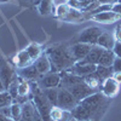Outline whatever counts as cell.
<instances>
[{
	"label": "cell",
	"mask_w": 121,
	"mask_h": 121,
	"mask_svg": "<svg viewBox=\"0 0 121 121\" xmlns=\"http://www.w3.org/2000/svg\"><path fill=\"white\" fill-rule=\"evenodd\" d=\"M114 72H113V68L112 67H103V65H97V69H96V72L93 73V75L99 80L100 82H103L105 79L110 78V76H113Z\"/></svg>",
	"instance_id": "cell-20"
},
{
	"label": "cell",
	"mask_w": 121,
	"mask_h": 121,
	"mask_svg": "<svg viewBox=\"0 0 121 121\" xmlns=\"http://www.w3.org/2000/svg\"><path fill=\"white\" fill-rule=\"evenodd\" d=\"M78 104V100L75 97L70 93V91L67 88H58V100H57V105L63 108L65 110H70Z\"/></svg>",
	"instance_id": "cell-5"
},
{
	"label": "cell",
	"mask_w": 121,
	"mask_h": 121,
	"mask_svg": "<svg viewBox=\"0 0 121 121\" xmlns=\"http://www.w3.org/2000/svg\"><path fill=\"white\" fill-rule=\"evenodd\" d=\"M110 98L103 96L102 92H96L86 97L72 109V115L75 121H97L104 114Z\"/></svg>",
	"instance_id": "cell-1"
},
{
	"label": "cell",
	"mask_w": 121,
	"mask_h": 121,
	"mask_svg": "<svg viewBox=\"0 0 121 121\" xmlns=\"http://www.w3.org/2000/svg\"><path fill=\"white\" fill-rule=\"evenodd\" d=\"M43 0H33V3H34V5H38V4H40Z\"/></svg>",
	"instance_id": "cell-42"
},
{
	"label": "cell",
	"mask_w": 121,
	"mask_h": 121,
	"mask_svg": "<svg viewBox=\"0 0 121 121\" xmlns=\"http://www.w3.org/2000/svg\"><path fill=\"white\" fill-rule=\"evenodd\" d=\"M5 1H9V0H0V4H1V3H5Z\"/></svg>",
	"instance_id": "cell-43"
},
{
	"label": "cell",
	"mask_w": 121,
	"mask_h": 121,
	"mask_svg": "<svg viewBox=\"0 0 121 121\" xmlns=\"http://www.w3.org/2000/svg\"><path fill=\"white\" fill-rule=\"evenodd\" d=\"M50 119L51 121H70L73 120V115L70 110H65L58 105H52L50 112Z\"/></svg>",
	"instance_id": "cell-13"
},
{
	"label": "cell",
	"mask_w": 121,
	"mask_h": 121,
	"mask_svg": "<svg viewBox=\"0 0 121 121\" xmlns=\"http://www.w3.org/2000/svg\"><path fill=\"white\" fill-rule=\"evenodd\" d=\"M68 4H69V0H52L53 9H56L58 6H62V5H68Z\"/></svg>",
	"instance_id": "cell-34"
},
{
	"label": "cell",
	"mask_w": 121,
	"mask_h": 121,
	"mask_svg": "<svg viewBox=\"0 0 121 121\" xmlns=\"http://www.w3.org/2000/svg\"><path fill=\"white\" fill-rule=\"evenodd\" d=\"M38 86L41 90H48V88H56L60 85V74L59 73H47L40 76L38 80Z\"/></svg>",
	"instance_id": "cell-6"
},
{
	"label": "cell",
	"mask_w": 121,
	"mask_h": 121,
	"mask_svg": "<svg viewBox=\"0 0 121 121\" xmlns=\"http://www.w3.org/2000/svg\"><path fill=\"white\" fill-rule=\"evenodd\" d=\"M115 58H116V56L113 52V50H104L102 56H100V58H99L98 64L103 65V67H112Z\"/></svg>",
	"instance_id": "cell-22"
},
{
	"label": "cell",
	"mask_w": 121,
	"mask_h": 121,
	"mask_svg": "<svg viewBox=\"0 0 121 121\" xmlns=\"http://www.w3.org/2000/svg\"><path fill=\"white\" fill-rule=\"evenodd\" d=\"M119 3H121V0H119Z\"/></svg>",
	"instance_id": "cell-44"
},
{
	"label": "cell",
	"mask_w": 121,
	"mask_h": 121,
	"mask_svg": "<svg viewBox=\"0 0 121 121\" xmlns=\"http://www.w3.org/2000/svg\"><path fill=\"white\" fill-rule=\"evenodd\" d=\"M91 47H92V45L84 44V43H76L73 46H70V52H72V56L75 59V62L82 60L88 55Z\"/></svg>",
	"instance_id": "cell-12"
},
{
	"label": "cell",
	"mask_w": 121,
	"mask_h": 121,
	"mask_svg": "<svg viewBox=\"0 0 121 121\" xmlns=\"http://www.w3.org/2000/svg\"><path fill=\"white\" fill-rule=\"evenodd\" d=\"M84 18H85V16H84L81 10H78V9H74V7H70L69 6V11H68L67 16L63 18V21H69V22L79 23V22H81Z\"/></svg>",
	"instance_id": "cell-21"
},
{
	"label": "cell",
	"mask_w": 121,
	"mask_h": 121,
	"mask_svg": "<svg viewBox=\"0 0 121 121\" xmlns=\"http://www.w3.org/2000/svg\"><path fill=\"white\" fill-rule=\"evenodd\" d=\"M6 91H9V93L12 96L13 99H17V97H18V76H16L12 80V82L10 84V86L7 87Z\"/></svg>",
	"instance_id": "cell-30"
},
{
	"label": "cell",
	"mask_w": 121,
	"mask_h": 121,
	"mask_svg": "<svg viewBox=\"0 0 121 121\" xmlns=\"http://www.w3.org/2000/svg\"><path fill=\"white\" fill-rule=\"evenodd\" d=\"M51 62L52 72H64L75 64V59L72 56L70 47L65 45H55L46 50L45 52Z\"/></svg>",
	"instance_id": "cell-2"
},
{
	"label": "cell",
	"mask_w": 121,
	"mask_h": 121,
	"mask_svg": "<svg viewBox=\"0 0 121 121\" xmlns=\"http://www.w3.org/2000/svg\"><path fill=\"white\" fill-rule=\"evenodd\" d=\"M0 113H1L3 115H5V116H7V117H11V108H10V105L9 107H4V108H0Z\"/></svg>",
	"instance_id": "cell-36"
},
{
	"label": "cell",
	"mask_w": 121,
	"mask_h": 121,
	"mask_svg": "<svg viewBox=\"0 0 121 121\" xmlns=\"http://www.w3.org/2000/svg\"><path fill=\"white\" fill-rule=\"evenodd\" d=\"M33 121H44V120H43V117H41V115L39 114V112H38V109H36V113H35V116H34Z\"/></svg>",
	"instance_id": "cell-39"
},
{
	"label": "cell",
	"mask_w": 121,
	"mask_h": 121,
	"mask_svg": "<svg viewBox=\"0 0 121 121\" xmlns=\"http://www.w3.org/2000/svg\"><path fill=\"white\" fill-rule=\"evenodd\" d=\"M97 65L98 64H91V63H85L84 60H79V62H75V64L65 70V72H69L72 74H75V75H79V76H88L91 74H93L97 69Z\"/></svg>",
	"instance_id": "cell-8"
},
{
	"label": "cell",
	"mask_w": 121,
	"mask_h": 121,
	"mask_svg": "<svg viewBox=\"0 0 121 121\" xmlns=\"http://www.w3.org/2000/svg\"><path fill=\"white\" fill-rule=\"evenodd\" d=\"M67 90H69L70 93L75 97V99L78 100V103L80 102V100L85 99L86 97L96 93V91L92 90L91 87H88L84 81H82V82H79V84H75V85H73V86H70V87H68Z\"/></svg>",
	"instance_id": "cell-9"
},
{
	"label": "cell",
	"mask_w": 121,
	"mask_h": 121,
	"mask_svg": "<svg viewBox=\"0 0 121 121\" xmlns=\"http://www.w3.org/2000/svg\"><path fill=\"white\" fill-rule=\"evenodd\" d=\"M11 108V117L15 120V121H18L22 119V104L18 103V102H15L10 105Z\"/></svg>",
	"instance_id": "cell-26"
},
{
	"label": "cell",
	"mask_w": 121,
	"mask_h": 121,
	"mask_svg": "<svg viewBox=\"0 0 121 121\" xmlns=\"http://www.w3.org/2000/svg\"><path fill=\"white\" fill-rule=\"evenodd\" d=\"M112 11H114V12L121 15V3H115V4H113Z\"/></svg>",
	"instance_id": "cell-37"
},
{
	"label": "cell",
	"mask_w": 121,
	"mask_h": 121,
	"mask_svg": "<svg viewBox=\"0 0 121 121\" xmlns=\"http://www.w3.org/2000/svg\"><path fill=\"white\" fill-rule=\"evenodd\" d=\"M100 88H102V93L103 96H105L107 98H114L120 90V84L116 82L113 79V76H110L108 79H105L104 81L100 85Z\"/></svg>",
	"instance_id": "cell-11"
},
{
	"label": "cell",
	"mask_w": 121,
	"mask_h": 121,
	"mask_svg": "<svg viewBox=\"0 0 121 121\" xmlns=\"http://www.w3.org/2000/svg\"><path fill=\"white\" fill-rule=\"evenodd\" d=\"M5 86H4V82H3V80L0 79V92H3V91H5Z\"/></svg>",
	"instance_id": "cell-41"
},
{
	"label": "cell",
	"mask_w": 121,
	"mask_h": 121,
	"mask_svg": "<svg viewBox=\"0 0 121 121\" xmlns=\"http://www.w3.org/2000/svg\"><path fill=\"white\" fill-rule=\"evenodd\" d=\"M113 52L115 53L116 57L121 58V43H115V46L113 48Z\"/></svg>",
	"instance_id": "cell-35"
},
{
	"label": "cell",
	"mask_w": 121,
	"mask_h": 121,
	"mask_svg": "<svg viewBox=\"0 0 121 121\" xmlns=\"http://www.w3.org/2000/svg\"><path fill=\"white\" fill-rule=\"evenodd\" d=\"M34 65L36 67V69L39 70V73L44 75V74H47V73H51L52 72V65H51V62L47 57L46 53H43L40 56L35 62H34Z\"/></svg>",
	"instance_id": "cell-15"
},
{
	"label": "cell",
	"mask_w": 121,
	"mask_h": 121,
	"mask_svg": "<svg viewBox=\"0 0 121 121\" xmlns=\"http://www.w3.org/2000/svg\"><path fill=\"white\" fill-rule=\"evenodd\" d=\"M103 51H104V48H102V47L98 46V45H93L92 47H91V50H90L88 55H87V56H86L82 60H84L85 63L98 64V62H99V58H100V56H102Z\"/></svg>",
	"instance_id": "cell-18"
},
{
	"label": "cell",
	"mask_w": 121,
	"mask_h": 121,
	"mask_svg": "<svg viewBox=\"0 0 121 121\" xmlns=\"http://www.w3.org/2000/svg\"><path fill=\"white\" fill-rule=\"evenodd\" d=\"M44 93L47 98V100L51 105H57V100H58V88H48V90H44Z\"/></svg>",
	"instance_id": "cell-27"
},
{
	"label": "cell",
	"mask_w": 121,
	"mask_h": 121,
	"mask_svg": "<svg viewBox=\"0 0 121 121\" xmlns=\"http://www.w3.org/2000/svg\"><path fill=\"white\" fill-rule=\"evenodd\" d=\"M69 11V5H62V6H58L53 10V12H55V16L57 18H60V19H63L67 13Z\"/></svg>",
	"instance_id": "cell-31"
},
{
	"label": "cell",
	"mask_w": 121,
	"mask_h": 121,
	"mask_svg": "<svg viewBox=\"0 0 121 121\" xmlns=\"http://www.w3.org/2000/svg\"><path fill=\"white\" fill-rule=\"evenodd\" d=\"M115 39H114V35H112L108 32H104L100 34V36L98 38V41H97V45L100 46L104 50H113L114 46H115Z\"/></svg>",
	"instance_id": "cell-17"
},
{
	"label": "cell",
	"mask_w": 121,
	"mask_h": 121,
	"mask_svg": "<svg viewBox=\"0 0 121 121\" xmlns=\"http://www.w3.org/2000/svg\"><path fill=\"white\" fill-rule=\"evenodd\" d=\"M0 121H15V120L11 119V117H7V116H5V115H3L1 113H0Z\"/></svg>",
	"instance_id": "cell-40"
},
{
	"label": "cell",
	"mask_w": 121,
	"mask_h": 121,
	"mask_svg": "<svg viewBox=\"0 0 121 121\" xmlns=\"http://www.w3.org/2000/svg\"><path fill=\"white\" fill-rule=\"evenodd\" d=\"M86 18L91 19V21H93L96 23H99V24H112V23L120 21L121 15L114 11H104V12H99L96 15H90Z\"/></svg>",
	"instance_id": "cell-7"
},
{
	"label": "cell",
	"mask_w": 121,
	"mask_h": 121,
	"mask_svg": "<svg viewBox=\"0 0 121 121\" xmlns=\"http://www.w3.org/2000/svg\"><path fill=\"white\" fill-rule=\"evenodd\" d=\"M26 51L29 53V56L32 57V59L35 60L43 55V51H41V47H40V45L35 44V43H32V44H29L27 47H26Z\"/></svg>",
	"instance_id": "cell-25"
},
{
	"label": "cell",
	"mask_w": 121,
	"mask_h": 121,
	"mask_svg": "<svg viewBox=\"0 0 121 121\" xmlns=\"http://www.w3.org/2000/svg\"><path fill=\"white\" fill-rule=\"evenodd\" d=\"M104 30H102L98 27H90L84 29L81 33L78 36V43H84V44H88V45H97L98 38L100 36Z\"/></svg>",
	"instance_id": "cell-4"
},
{
	"label": "cell",
	"mask_w": 121,
	"mask_h": 121,
	"mask_svg": "<svg viewBox=\"0 0 121 121\" xmlns=\"http://www.w3.org/2000/svg\"><path fill=\"white\" fill-rule=\"evenodd\" d=\"M113 79L115 80L116 82H119V84L121 85V72H116V73H114V74H113Z\"/></svg>",
	"instance_id": "cell-38"
},
{
	"label": "cell",
	"mask_w": 121,
	"mask_h": 121,
	"mask_svg": "<svg viewBox=\"0 0 121 121\" xmlns=\"http://www.w3.org/2000/svg\"><path fill=\"white\" fill-rule=\"evenodd\" d=\"M33 91V102L38 109L39 114L41 115L44 121H51L50 119V112H51V103L47 100L45 93H44V90H41L38 86V82L35 84V88L32 90Z\"/></svg>",
	"instance_id": "cell-3"
},
{
	"label": "cell",
	"mask_w": 121,
	"mask_h": 121,
	"mask_svg": "<svg viewBox=\"0 0 121 121\" xmlns=\"http://www.w3.org/2000/svg\"><path fill=\"white\" fill-rule=\"evenodd\" d=\"M114 39L116 43H121V26H117L114 30Z\"/></svg>",
	"instance_id": "cell-33"
},
{
	"label": "cell",
	"mask_w": 121,
	"mask_h": 121,
	"mask_svg": "<svg viewBox=\"0 0 121 121\" xmlns=\"http://www.w3.org/2000/svg\"><path fill=\"white\" fill-rule=\"evenodd\" d=\"M36 9L41 16H48L55 10L52 5V0H43L40 4L36 5Z\"/></svg>",
	"instance_id": "cell-24"
},
{
	"label": "cell",
	"mask_w": 121,
	"mask_h": 121,
	"mask_svg": "<svg viewBox=\"0 0 121 121\" xmlns=\"http://www.w3.org/2000/svg\"><path fill=\"white\" fill-rule=\"evenodd\" d=\"M12 63L16 65V68L18 69H23L26 67H29L34 64V60L32 59V57L29 56V53L26 51V48L19 51L13 58H12Z\"/></svg>",
	"instance_id": "cell-14"
},
{
	"label": "cell",
	"mask_w": 121,
	"mask_h": 121,
	"mask_svg": "<svg viewBox=\"0 0 121 121\" xmlns=\"http://www.w3.org/2000/svg\"><path fill=\"white\" fill-rule=\"evenodd\" d=\"M19 76L24 80H30V81H34V80H38L40 79L41 74L39 73V70L36 69V67L34 64L29 65V67H26L23 69H19Z\"/></svg>",
	"instance_id": "cell-16"
},
{
	"label": "cell",
	"mask_w": 121,
	"mask_h": 121,
	"mask_svg": "<svg viewBox=\"0 0 121 121\" xmlns=\"http://www.w3.org/2000/svg\"><path fill=\"white\" fill-rule=\"evenodd\" d=\"M16 73L15 69L10 65L6 60H1L0 59V79L3 80L4 86L7 90V87L10 86V84L12 82V80L16 78Z\"/></svg>",
	"instance_id": "cell-10"
},
{
	"label": "cell",
	"mask_w": 121,
	"mask_h": 121,
	"mask_svg": "<svg viewBox=\"0 0 121 121\" xmlns=\"http://www.w3.org/2000/svg\"><path fill=\"white\" fill-rule=\"evenodd\" d=\"M36 113V107L33 100H26L22 104V119L24 121H33Z\"/></svg>",
	"instance_id": "cell-19"
},
{
	"label": "cell",
	"mask_w": 121,
	"mask_h": 121,
	"mask_svg": "<svg viewBox=\"0 0 121 121\" xmlns=\"http://www.w3.org/2000/svg\"><path fill=\"white\" fill-rule=\"evenodd\" d=\"M112 68H113V72H114V73L121 72V58H119V57L115 58V60H114V63H113Z\"/></svg>",
	"instance_id": "cell-32"
},
{
	"label": "cell",
	"mask_w": 121,
	"mask_h": 121,
	"mask_svg": "<svg viewBox=\"0 0 121 121\" xmlns=\"http://www.w3.org/2000/svg\"><path fill=\"white\" fill-rule=\"evenodd\" d=\"M84 82H85L88 87H91L92 90H95V91H96L97 88H99L100 84H102L93 74H91V75H88V76H85V78H84Z\"/></svg>",
	"instance_id": "cell-29"
},
{
	"label": "cell",
	"mask_w": 121,
	"mask_h": 121,
	"mask_svg": "<svg viewBox=\"0 0 121 121\" xmlns=\"http://www.w3.org/2000/svg\"><path fill=\"white\" fill-rule=\"evenodd\" d=\"M13 103V98L12 96L9 93V91H3L0 92V108H4V107H9Z\"/></svg>",
	"instance_id": "cell-28"
},
{
	"label": "cell",
	"mask_w": 121,
	"mask_h": 121,
	"mask_svg": "<svg viewBox=\"0 0 121 121\" xmlns=\"http://www.w3.org/2000/svg\"><path fill=\"white\" fill-rule=\"evenodd\" d=\"M32 91L30 84L27 80L22 79L21 76H18V97L17 98H26Z\"/></svg>",
	"instance_id": "cell-23"
}]
</instances>
